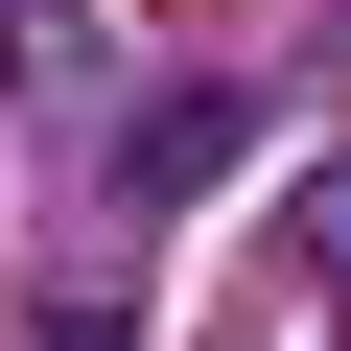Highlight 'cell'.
<instances>
[{"label": "cell", "instance_id": "6da1fadb", "mask_svg": "<svg viewBox=\"0 0 351 351\" xmlns=\"http://www.w3.org/2000/svg\"><path fill=\"white\" fill-rule=\"evenodd\" d=\"M211 164H234V94H141L117 117V188H211Z\"/></svg>", "mask_w": 351, "mask_h": 351}]
</instances>
